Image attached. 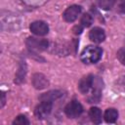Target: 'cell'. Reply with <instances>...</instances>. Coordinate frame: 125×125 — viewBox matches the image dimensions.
Listing matches in <instances>:
<instances>
[{
  "label": "cell",
  "instance_id": "obj_1",
  "mask_svg": "<svg viewBox=\"0 0 125 125\" xmlns=\"http://www.w3.org/2000/svg\"><path fill=\"white\" fill-rule=\"evenodd\" d=\"M103 55V50L102 48L98 46H93L89 45L86 48L83 49L80 55V60L84 63H96L98 62Z\"/></svg>",
  "mask_w": 125,
  "mask_h": 125
},
{
  "label": "cell",
  "instance_id": "obj_2",
  "mask_svg": "<svg viewBox=\"0 0 125 125\" xmlns=\"http://www.w3.org/2000/svg\"><path fill=\"white\" fill-rule=\"evenodd\" d=\"M25 45L30 51L41 52L45 51L49 47V42L47 39H39L36 37H27L25 40Z\"/></svg>",
  "mask_w": 125,
  "mask_h": 125
},
{
  "label": "cell",
  "instance_id": "obj_3",
  "mask_svg": "<svg viewBox=\"0 0 125 125\" xmlns=\"http://www.w3.org/2000/svg\"><path fill=\"white\" fill-rule=\"evenodd\" d=\"M20 27V21H18L17 15L2 14L1 16V28L3 30H17Z\"/></svg>",
  "mask_w": 125,
  "mask_h": 125
},
{
  "label": "cell",
  "instance_id": "obj_4",
  "mask_svg": "<svg viewBox=\"0 0 125 125\" xmlns=\"http://www.w3.org/2000/svg\"><path fill=\"white\" fill-rule=\"evenodd\" d=\"M102 91H103V81L99 77H95L91 89V95L88 97V102L94 104L99 103L102 97Z\"/></svg>",
  "mask_w": 125,
  "mask_h": 125
},
{
  "label": "cell",
  "instance_id": "obj_5",
  "mask_svg": "<svg viewBox=\"0 0 125 125\" xmlns=\"http://www.w3.org/2000/svg\"><path fill=\"white\" fill-rule=\"evenodd\" d=\"M83 112V106L82 104L76 101L73 100L70 103H68L64 107V113L69 118H76Z\"/></svg>",
  "mask_w": 125,
  "mask_h": 125
},
{
  "label": "cell",
  "instance_id": "obj_6",
  "mask_svg": "<svg viewBox=\"0 0 125 125\" xmlns=\"http://www.w3.org/2000/svg\"><path fill=\"white\" fill-rule=\"evenodd\" d=\"M52 107H53V103L52 102H46V101H42L36 107L34 110V114L38 119H45L47 116H49V114L52 111Z\"/></svg>",
  "mask_w": 125,
  "mask_h": 125
},
{
  "label": "cell",
  "instance_id": "obj_7",
  "mask_svg": "<svg viewBox=\"0 0 125 125\" xmlns=\"http://www.w3.org/2000/svg\"><path fill=\"white\" fill-rule=\"evenodd\" d=\"M29 29L33 34L38 36H44L49 32V26L43 21H35L31 22L29 25Z\"/></svg>",
  "mask_w": 125,
  "mask_h": 125
},
{
  "label": "cell",
  "instance_id": "obj_8",
  "mask_svg": "<svg viewBox=\"0 0 125 125\" xmlns=\"http://www.w3.org/2000/svg\"><path fill=\"white\" fill-rule=\"evenodd\" d=\"M81 13V7L78 5L69 6L62 14V18L67 22H73Z\"/></svg>",
  "mask_w": 125,
  "mask_h": 125
},
{
  "label": "cell",
  "instance_id": "obj_9",
  "mask_svg": "<svg viewBox=\"0 0 125 125\" xmlns=\"http://www.w3.org/2000/svg\"><path fill=\"white\" fill-rule=\"evenodd\" d=\"M95 76L92 74H88L84 77H82L78 83V89L82 94H88L93 86Z\"/></svg>",
  "mask_w": 125,
  "mask_h": 125
},
{
  "label": "cell",
  "instance_id": "obj_10",
  "mask_svg": "<svg viewBox=\"0 0 125 125\" xmlns=\"http://www.w3.org/2000/svg\"><path fill=\"white\" fill-rule=\"evenodd\" d=\"M31 82H32L33 87L37 90H42V89H45L49 86V80L42 73L33 74V76L31 78Z\"/></svg>",
  "mask_w": 125,
  "mask_h": 125
},
{
  "label": "cell",
  "instance_id": "obj_11",
  "mask_svg": "<svg viewBox=\"0 0 125 125\" xmlns=\"http://www.w3.org/2000/svg\"><path fill=\"white\" fill-rule=\"evenodd\" d=\"M89 38L94 43H102L105 39L104 30L101 27H94L89 32Z\"/></svg>",
  "mask_w": 125,
  "mask_h": 125
},
{
  "label": "cell",
  "instance_id": "obj_12",
  "mask_svg": "<svg viewBox=\"0 0 125 125\" xmlns=\"http://www.w3.org/2000/svg\"><path fill=\"white\" fill-rule=\"evenodd\" d=\"M62 92L60 91V90H53V91H49L47 93H44L42 94L40 97H39V100L42 102V101H46V102H54L58 99H60L61 97H62Z\"/></svg>",
  "mask_w": 125,
  "mask_h": 125
},
{
  "label": "cell",
  "instance_id": "obj_13",
  "mask_svg": "<svg viewBox=\"0 0 125 125\" xmlns=\"http://www.w3.org/2000/svg\"><path fill=\"white\" fill-rule=\"evenodd\" d=\"M25 75H26V64L24 62H21L19 68L16 72V76H15V80L14 82L16 84H21L24 81L25 79Z\"/></svg>",
  "mask_w": 125,
  "mask_h": 125
},
{
  "label": "cell",
  "instance_id": "obj_14",
  "mask_svg": "<svg viewBox=\"0 0 125 125\" xmlns=\"http://www.w3.org/2000/svg\"><path fill=\"white\" fill-rule=\"evenodd\" d=\"M89 117L91 121L95 124H100L102 122V111L99 107L93 106L89 110Z\"/></svg>",
  "mask_w": 125,
  "mask_h": 125
},
{
  "label": "cell",
  "instance_id": "obj_15",
  "mask_svg": "<svg viewBox=\"0 0 125 125\" xmlns=\"http://www.w3.org/2000/svg\"><path fill=\"white\" fill-rule=\"evenodd\" d=\"M104 118L107 123H114L118 118V111L115 108H107L104 112Z\"/></svg>",
  "mask_w": 125,
  "mask_h": 125
},
{
  "label": "cell",
  "instance_id": "obj_16",
  "mask_svg": "<svg viewBox=\"0 0 125 125\" xmlns=\"http://www.w3.org/2000/svg\"><path fill=\"white\" fill-rule=\"evenodd\" d=\"M93 17L87 13V14H84L82 17H81V20H80V24L83 26V27H89L92 23H93Z\"/></svg>",
  "mask_w": 125,
  "mask_h": 125
},
{
  "label": "cell",
  "instance_id": "obj_17",
  "mask_svg": "<svg viewBox=\"0 0 125 125\" xmlns=\"http://www.w3.org/2000/svg\"><path fill=\"white\" fill-rule=\"evenodd\" d=\"M116 0H98V4L100 6V8H102L103 10H110L114 4H115Z\"/></svg>",
  "mask_w": 125,
  "mask_h": 125
},
{
  "label": "cell",
  "instance_id": "obj_18",
  "mask_svg": "<svg viewBox=\"0 0 125 125\" xmlns=\"http://www.w3.org/2000/svg\"><path fill=\"white\" fill-rule=\"evenodd\" d=\"M14 125H28L29 124V120L27 119V117L25 115H18L16 117V119L13 121Z\"/></svg>",
  "mask_w": 125,
  "mask_h": 125
},
{
  "label": "cell",
  "instance_id": "obj_19",
  "mask_svg": "<svg viewBox=\"0 0 125 125\" xmlns=\"http://www.w3.org/2000/svg\"><path fill=\"white\" fill-rule=\"evenodd\" d=\"M116 56H117V59L118 61L125 65V48H121L117 51L116 53Z\"/></svg>",
  "mask_w": 125,
  "mask_h": 125
},
{
  "label": "cell",
  "instance_id": "obj_20",
  "mask_svg": "<svg viewBox=\"0 0 125 125\" xmlns=\"http://www.w3.org/2000/svg\"><path fill=\"white\" fill-rule=\"evenodd\" d=\"M83 30V26L80 24V25H75L73 28H72V31L74 34H80Z\"/></svg>",
  "mask_w": 125,
  "mask_h": 125
},
{
  "label": "cell",
  "instance_id": "obj_21",
  "mask_svg": "<svg viewBox=\"0 0 125 125\" xmlns=\"http://www.w3.org/2000/svg\"><path fill=\"white\" fill-rule=\"evenodd\" d=\"M118 8L121 13L125 14V0H120V2L118 4Z\"/></svg>",
  "mask_w": 125,
  "mask_h": 125
},
{
  "label": "cell",
  "instance_id": "obj_22",
  "mask_svg": "<svg viewBox=\"0 0 125 125\" xmlns=\"http://www.w3.org/2000/svg\"><path fill=\"white\" fill-rule=\"evenodd\" d=\"M5 103H6V96H5V93L2 92L1 93V107L5 105Z\"/></svg>",
  "mask_w": 125,
  "mask_h": 125
}]
</instances>
